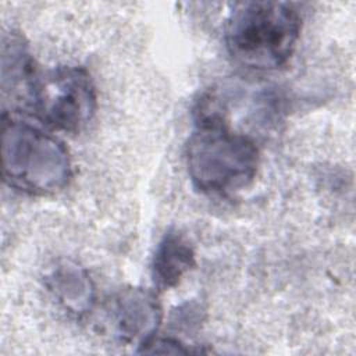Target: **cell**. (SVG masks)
Instances as JSON below:
<instances>
[{"label":"cell","mask_w":356,"mask_h":356,"mask_svg":"<svg viewBox=\"0 0 356 356\" xmlns=\"http://www.w3.org/2000/svg\"><path fill=\"white\" fill-rule=\"evenodd\" d=\"M185 159L192 184L213 195L248 188L260 163L254 140L229 129L222 117L211 111H199V122L188 139Z\"/></svg>","instance_id":"6da1fadb"},{"label":"cell","mask_w":356,"mask_h":356,"mask_svg":"<svg viewBox=\"0 0 356 356\" xmlns=\"http://www.w3.org/2000/svg\"><path fill=\"white\" fill-rule=\"evenodd\" d=\"M302 17L286 1H245L235 6L225 24L229 56L253 70H275L292 56Z\"/></svg>","instance_id":"7a4b0ae2"},{"label":"cell","mask_w":356,"mask_h":356,"mask_svg":"<svg viewBox=\"0 0 356 356\" xmlns=\"http://www.w3.org/2000/svg\"><path fill=\"white\" fill-rule=\"evenodd\" d=\"M1 172L10 186L29 195H51L71 178V160L64 143L36 125L1 120Z\"/></svg>","instance_id":"3957f363"},{"label":"cell","mask_w":356,"mask_h":356,"mask_svg":"<svg viewBox=\"0 0 356 356\" xmlns=\"http://www.w3.org/2000/svg\"><path fill=\"white\" fill-rule=\"evenodd\" d=\"M22 104L47 127L75 134L92 120L96 93L90 75L82 67L38 70Z\"/></svg>","instance_id":"277c9868"},{"label":"cell","mask_w":356,"mask_h":356,"mask_svg":"<svg viewBox=\"0 0 356 356\" xmlns=\"http://www.w3.org/2000/svg\"><path fill=\"white\" fill-rule=\"evenodd\" d=\"M161 306L157 296L142 288L118 292L111 302V320L121 339L139 345L154 337L161 323Z\"/></svg>","instance_id":"5b68a950"},{"label":"cell","mask_w":356,"mask_h":356,"mask_svg":"<svg viewBox=\"0 0 356 356\" xmlns=\"http://www.w3.org/2000/svg\"><path fill=\"white\" fill-rule=\"evenodd\" d=\"M195 261V248L189 238L179 231H168L157 245L152 260L154 285L161 291L175 288L193 268Z\"/></svg>","instance_id":"8992f818"},{"label":"cell","mask_w":356,"mask_h":356,"mask_svg":"<svg viewBox=\"0 0 356 356\" xmlns=\"http://www.w3.org/2000/svg\"><path fill=\"white\" fill-rule=\"evenodd\" d=\"M47 286L58 302L74 314L90 310L95 302V288L85 270L74 263L58 264L47 277Z\"/></svg>","instance_id":"52a82bcc"},{"label":"cell","mask_w":356,"mask_h":356,"mask_svg":"<svg viewBox=\"0 0 356 356\" xmlns=\"http://www.w3.org/2000/svg\"><path fill=\"white\" fill-rule=\"evenodd\" d=\"M139 352L142 353H192L191 348H186L182 342L174 338H160L152 337L145 343L140 345Z\"/></svg>","instance_id":"ba28073f"}]
</instances>
